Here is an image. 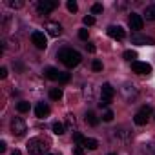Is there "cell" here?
Returning a JSON list of instances; mask_svg holds the SVG:
<instances>
[{
	"mask_svg": "<svg viewBox=\"0 0 155 155\" xmlns=\"http://www.w3.org/2000/svg\"><path fill=\"white\" fill-rule=\"evenodd\" d=\"M49 146H51V140L48 137H33L26 144L29 155H44L49 150Z\"/></svg>",
	"mask_w": 155,
	"mask_h": 155,
	"instance_id": "1",
	"label": "cell"
},
{
	"mask_svg": "<svg viewBox=\"0 0 155 155\" xmlns=\"http://www.w3.org/2000/svg\"><path fill=\"white\" fill-rule=\"evenodd\" d=\"M58 58H60V62L64 64V66H68V68H75V66H79L81 64V60H82V57H81V53L77 51V49H71V48H62L60 51H58V55H57Z\"/></svg>",
	"mask_w": 155,
	"mask_h": 155,
	"instance_id": "2",
	"label": "cell"
},
{
	"mask_svg": "<svg viewBox=\"0 0 155 155\" xmlns=\"http://www.w3.org/2000/svg\"><path fill=\"white\" fill-rule=\"evenodd\" d=\"M11 131H13V135H17V137H22V135L28 131V126H26L24 119H20V117H15V119L11 120Z\"/></svg>",
	"mask_w": 155,
	"mask_h": 155,
	"instance_id": "3",
	"label": "cell"
},
{
	"mask_svg": "<svg viewBox=\"0 0 155 155\" xmlns=\"http://www.w3.org/2000/svg\"><path fill=\"white\" fill-rule=\"evenodd\" d=\"M57 2L55 0H40V2L37 4V9H38V13H44V15H48V13H51V11H55L57 9Z\"/></svg>",
	"mask_w": 155,
	"mask_h": 155,
	"instance_id": "4",
	"label": "cell"
},
{
	"mask_svg": "<svg viewBox=\"0 0 155 155\" xmlns=\"http://www.w3.org/2000/svg\"><path fill=\"white\" fill-rule=\"evenodd\" d=\"M128 24H130V28H131L133 31H140V29L144 28V18H142L140 15H137V13H131L130 18H128Z\"/></svg>",
	"mask_w": 155,
	"mask_h": 155,
	"instance_id": "5",
	"label": "cell"
},
{
	"mask_svg": "<svg viewBox=\"0 0 155 155\" xmlns=\"http://www.w3.org/2000/svg\"><path fill=\"white\" fill-rule=\"evenodd\" d=\"M31 40H33V44L38 49H46L48 48V40H46V35L42 31H33L31 33Z\"/></svg>",
	"mask_w": 155,
	"mask_h": 155,
	"instance_id": "6",
	"label": "cell"
},
{
	"mask_svg": "<svg viewBox=\"0 0 155 155\" xmlns=\"http://www.w3.org/2000/svg\"><path fill=\"white\" fill-rule=\"evenodd\" d=\"M131 69H133L137 75H150V73H151V66H150L148 62H139V60L131 62Z\"/></svg>",
	"mask_w": 155,
	"mask_h": 155,
	"instance_id": "7",
	"label": "cell"
},
{
	"mask_svg": "<svg viewBox=\"0 0 155 155\" xmlns=\"http://www.w3.org/2000/svg\"><path fill=\"white\" fill-rule=\"evenodd\" d=\"M131 42L139 46H155V38L144 37V35H131Z\"/></svg>",
	"mask_w": 155,
	"mask_h": 155,
	"instance_id": "8",
	"label": "cell"
},
{
	"mask_svg": "<svg viewBox=\"0 0 155 155\" xmlns=\"http://www.w3.org/2000/svg\"><path fill=\"white\" fill-rule=\"evenodd\" d=\"M46 31L51 37H58V35H62V26L58 22H46Z\"/></svg>",
	"mask_w": 155,
	"mask_h": 155,
	"instance_id": "9",
	"label": "cell"
},
{
	"mask_svg": "<svg viewBox=\"0 0 155 155\" xmlns=\"http://www.w3.org/2000/svg\"><path fill=\"white\" fill-rule=\"evenodd\" d=\"M108 35H110L111 38H117V40H122V38L126 37V33H124V29H122L120 26H110V28H108Z\"/></svg>",
	"mask_w": 155,
	"mask_h": 155,
	"instance_id": "10",
	"label": "cell"
},
{
	"mask_svg": "<svg viewBox=\"0 0 155 155\" xmlns=\"http://www.w3.org/2000/svg\"><path fill=\"white\" fill-rule=\"evenodd\" d=\"M101 99H104V101H110L111 102V99H113V95H115V90L111 88V84H102V88H101Z\"/></svg>",
	"mask_w": 155,
	"mask_h": 155,
	"instance_id": "11",
	"label": "cell"
},
{
	"mask_svg": "<svg viewBox=\"0 0 155 155\" xmlns=\"http://www.w3.org/2000/svg\"><path fill=\"white\" fill-rule=\"evenodd\" d=\"M49 106L48 104H44V102H38L37 104V108H35V115L38 117V119H44V117H48L49 115Z\"/></svg>",
	"mask_w": 155,
	"mask_h": 155,
	"instance_id": "12",
	"label": "cell"
},
{
	"mask_svg": "<svg viewBox=\"0 0 155 155\" xmlns=\"http://www.w3.org/2000/svg\"><path fill=\"white\" fill-rule=\"evenodd\" d=\"M122 93H124L126 101H131V99H135V97H137V90H135V86H133V84H124Z\"/></svg>",
	"mask_w": 155,
	"mask_h": 155,
	"instance_id": "13",
	"label": "cell"
},
{
	"mask_svg": "<svg viewBox=\"0 0 155 155\" xmlns=\"http://www.w3.org/2000/svg\"><path fill=\"white\" fill-rule=\"evenodd\" d=\"M44 73H46V77H48L49 81H58V79H60V75H62L57 68H48Z\"/></svg>",
	"mask_w": 155,
	"mask_h": 155,
	"instance_id": "14",
	"label": "cell"
},
{
	"mask_svg": "<svg viewBox=\"0 0 155 155\" xmlns=\"http://www.w3.org/2000/svg\"><path fill=\"white\" fill-rule=\"evenodd\" d=\"M146 120H148V117H146L144 113H140V111H139V113H135V117H133V122H135L137 126H144V124H146Z\"/></svg>",
	"mask_w": 155,
	"mask_h": 155,
	"instance_id": "15",
	"label": "cell"
},
{
	"mask_svg": "<svg viewBox=\"0 0 155 155\" xmlns=\"http://www.w3.org/2000/svg\"><path fill=\"white\" fill-rule=\"evenodd\" d=\"M144 15H146V20H155V2H153V4H150V6L146 8Z\"/></svg>",
	"mask_w": 155,
	"mask_h": 155,
	"instance_id": "16",
	"label": "cell"
},
{
	"mask_svg": "<svg viewBox=\"0 0 155 155\" xmlns=\"http://www.w3.org/2000/svg\"><path fill=\"white\" fill-rule=\"evenodd\" d=\"M86 122H88L90 126H97V124H99V119H97V115H95L93 111H88V113H86Z\"/></svg>",
	"mask_w": 155,
	"mask_h": 155,
	"instance_id": "17",
	"label": "cell"
},
{
	"mask_svg": "<svg viewBox=\"0 0 155 155\" xmlns=\"http://www.w3.org/2000/svg\"><path fill=\"white\" fill-rule=\"evenodd\" d=\"M84 148H88V150H97L99 148V142L95 140V139H90V137H86V140H84V144H82Z\"/></svg>",
	"mask_w": 155,
	"mask_h": 155,
	"instance_id": "18",
	"label": "cell"
},
{
	"mask_svg": "<svg viewBox=\"0 0 155 155\" xmlns=\"http://www.w3.org/2000/svg\"><path fill=\"white\" fill-rule=\"evenodd\" d=\"M49 99H51V101H60V99H62V90H60V88H53V90L49 91Z\"/></svg>",
	"mask_w": 155,
	"mask_h": 155,
	"instance_id": "19",
	"label": "cell"
},
{
	"mask_svg": "<svg viewBox=\"0 0 155 155\" xmlns=\"http://www.w3.org/2000/svg\"><path fill=\"white\" fill-rule=\"evenodd\" d=\"M66 126H68V130H73L75 126H77V120H75V117L69 113V115H66Z\"/></svg>",
	"mask_w": 155,
	"mask_h": 155,
	"instance_id": "20",
	"label": "cell"
},
{
	"mask_svg": "<svg viewBox=\"0 0 155 155\" xmlns=\"http://www.w3.org/2000/svg\"><path fill=\"white\" fill-rule=\"evenodd\" d=\"M64 131H66V128H64L62 122H55V124H53V133H55V135H62Z\"/></svg>",
	"mask_w": 155,
	"mask_h": 155,
	"instance_id": "21",
	"label": "cell"
},
{
	"mask_svg": "<svg viewBox=\"0 0 155 155\" xmlns=\"http://www.w3.org/2000/svg\"><path fill=\"white\" fill-rule=\"evenodd\" d=\"M142 153H144V155H155V142L146 144V146H144V150H142Z\"/></svg>",
	"mask_w": 155,
	"mask_h": 155,
	"instance_id": "22",
	"label": "cell"
},
{
	"mask_svg": "<svg viewBox=\"0 0 155 155\" xmlns=\"http://www.w3.org/2000/svg\"><path fill=\"white\" fill-rule=\"evenodd\" d=\"M73 140L79 144V146H82V144H84V140H86V137H84L82 133H79V131H75V133H73Z\"/></svg>",
	"mask_w": 155,
	"mask_h": 155,
	"instance_id": "23",
	"label": "cell"
},
{
	"mask_svg": "<svg viewBox=\"0 0 155 155\" xmlns=\"http://www.w3.org/2000/svg\"><path fill=\"white\" fill-rule=\"evenodd\" d=\"M17 110H18L20 113H26V111H29V102H26V101H20V102L17 104Z\"/></svg>",
	"mask_w": 155,
	"mask_h": 155,
	"instance_id": "24",
	"label": "cell"
},
{
	"mask_svg": "<svg viewBox=\"0 0 155 155\" xmlns=\"http://www.w3.org/2000/svg\"><path fill=\"white\" fill-rule=\"evenodd\" d=\"M9 8H13V9H20V8H24V2L22 0H9Z\"/></svg>",
	"mask_w": 155,
	"mask_h": 155,
	"instance_id": "25",
	"label": "cell"
},
{
	"mask_svg": "<svg viewBox=\"0 0 155 155\" xmlns=\"http://www.w3.org/2000/svg\"><path fill=\"white\" fill-rule=\"evenodd\" d=\"M124 58H126V60H130V62H135L137 53H135V51H131V49H128V51H124Z\"/></svg>",
	"mask_w": 155,
	"mask_h": 155,
	"instance_id": "26",
	"label": "cell"
},
{
	"mask_svg": "<svg viewBox=\"0 0 155 155\" xmlns=\"http://www.w3.org/2000/svg\"><path fill=\"white\" fill-rule=\"evenodd\" d=\"M113 117H115V115H113V111H111V110H106V111L102 113V120H104V122H111V120H113Z\"/></svg>",
	"mask_w": 155,
	"mask_h": 155,
	"instance_id": "27",
	"label": "cell"
},
{
	"mask_svg": "<svg viewBox=\"0 0 155 155\" xmlns=\"http://www.w3.org/2000/svg\"><path fill=\"white\" fill-rule=\"evenodd\" d=\"M102 9H104V8H102V4H93V6H91V13H93V15L102 13Z\"/></svg>",
	"mask_w": 155,
	"mask_h": 155,
	"instance_id": "28",
	"label": "cell"
},
{
	"mask_svg": "<svg viewBox=\"0 0 155 155\" xmlns=\"http://www.w3.org/2000/svg\"><path fill=\"white\" fill-rule=\"evenodd\" d=\"M68 9H69L71 13H75L77 9H79V6H77V2H75V0H69V2H68Z\"/></svg>",
	"mask_w": 155,
	"mask_h": 155,
	"instance_id": "29",
	"label": "cell"
},
{
	"mask_svg": "<svg viewBox=\"0 0 155 155\" xmlns=\"http://www.w3.org/2000/svg\"><path fill=\"white\" fill-rule=\"evenodd\" d=\"M82 22H84L86 26H93V24H95V18H93L91 15H88V17H84V18H82Z\"/></svg>",
	"mask_w": 155,
	"mask_h": 155,
	"instance_id": "30",
	"label": "cell"
},
{
	"mask_svg": "<svg viewBox=\"0 0 155 155\" xmlns=\"http://www.w3.org/2000/svg\"><path fill=\"white\" fill-rule=\"evenodd\" d=\"M91 68H93V71H101V69H102V62H101V60H93Z\"/></svg>",
	"mask_w": 155,
	"mask_h": 155,
	"instance_id": "31",
	"label": "cell"
},
{
	"mask_svg": "<svg viewBox=\"0 0 155 155\" xmlns=\"http://www.w3.org/2000/svg\"><path fill=\"white\" fill-rule=\"evenodd\" d=\"M115 137H124V139H128L130 137V133H126V131H122V130H115V133H113Z\"/></svg>",
	"mask_w": 155,
	"mask_h": 155,
	"instance_id": "32",
	"label": "cell"
},
{
	"mask_svg": "<svg viewBox=\"0 0 155 155\" xmlns=\"http://www.w3.org/2000/svg\"><path fill=\"white\" fill-rule=\"evenodd\" d=\"M73 155H84V148L82 146H75L73 148Z\"/></svg>",
	"mask_w": 155,
	"mask_h": 155,
	"instance_id": "33",
	"label": "cell"
},
{
	"mask_svg": "<svg viewBox=\"0 0 155 155\" xmlns=\"http://www.w3.org/2000/svg\"><path fill=\"white\" fill-rule=\"evenodd\" d=\"M140 113H144V115L148 117V115L151 113V106H142V108H140Z\"/></svg>",
	"mask_w": 155,
	"mask_h": 155,
	"instance_id": "34",
	"label": "cell"
},
{
	"mask_svg": "<svg viewBox=\"0 0 155 155\" xmlns=\"http://www.w3.org/2000/svg\"><path fill=\"white\" fill-rule=\"evenodd\" d=\"M79 37H81L82 40H88V29H81V31H79Z\"/></svg>",
	"mask_w": 155,
	"mask_h": 155,
	"instance_id": "35",
	"label": "cell"
},
{
	"mask_svg": "<svg viewBox=\"0 0 155 155\" xmlns=\"http://www.w3.org/2000/svg\"><path fill=\"white\" fill-rule=\"evenodd\" d=\"M58 81H60L62 84H64V82H68V81H69V73H62V75H60V79H58Z\"/></svg>",
	"mask_w": 155,
	"mask_h": 155,
	"instance_id": "36",
	"label": "cell"
},
{
	"mask_svg": "<svg viewBox=\"0 0 155 155\" xmlns=\"http://www.w3.org/2000/svg\"><path fill=\"white\" fill-rule=\"evenodd\" d=\"M111 102L110 101H104V99H101V102H99V108H108Z\"/></svg>",
	"mask_w": 155,
	"mask_h": 155,
	"instance_id": "37",
	"label": "cell"
},
{
	"mask_svg": "<svg viewBox=\"0 0 155 155\" xmlns=\"http://www.w3.org/2000/svg\"><path fill=\"white\" fill-rule=\"evenodd\" d=\"M8 77V69L6 68H0V79H6Z\"/></svg>",
	"mask_w": 155,
	"mask_h": 155,
	"instance_id": "38",
	"label": "cell"
},
{
	"mask_svg": "<svg viewBox=\"0 0 155 155\" xmlns=\"http://www.w3.org/2000/svg\"><path fill=\"white\" fill-rule=\"evenodd\" d=\"M86 49H88L90 53H95V46H93V44H90V42L86 44Z\"/></svg>",
	"mask_w": 155,
	"mask_h": 155,
	"instance_id": "39",
	"label": "cell"
},
{
	"mask_svg": "<svg viewBox=\"0 0 155 155\" xmlns=\"http://www.w3.org/2000/svg\"><path fill=\"white\" fill-rule=\"evenodd\" d=\"M6 151V142L2 140V142H0V153H4Z\"/></svg>",
	"mask_w": 155,
	"mask_h": 155,
	"instance_id": "40",
	"label": "cell"
},
{
	"mask_svg": "<svg viewBox=\"0 0 155 155\" xmlns=\"http://www.w3.org/2000/svg\"><path fill=\"white\" fill-rule=\"evenodd\" d=\"M11 155H22V153H20V151H18V150H15V151H13V153H11Z\"/></svg>",
	"mask_w": 155,
	"mask_h": 155,
	"instance_id": "41",
	"label": "cell"
},
{
	"mask_svg": "<svg viewBox=\"0 0 155 155\" xmlns=\"http://www.w3.org/2000/svg\"><path fill=\"white\" fill-rule=\"evenodd\" d=\"M110 155H115V153H110Z\"/></svg>",
	"mask_w": 155,
	"mask_h": 155,
	"instance_id": "42",
	"label": "cell"
},
{
	"mask_svg": "<svg viewBox=\"0 0 155 155\" xmlns=\"http://www.w3.org/2000/svg\"><path fill=\"white\" fill-rule=\"evenodd\" d=\"M48 155H51V153H48Z\"/></svg>",
	"mask_w": 155,
	"mask_h": 155,
	"instance_id": "43",
	"label": "cell"
}]
</instances>
